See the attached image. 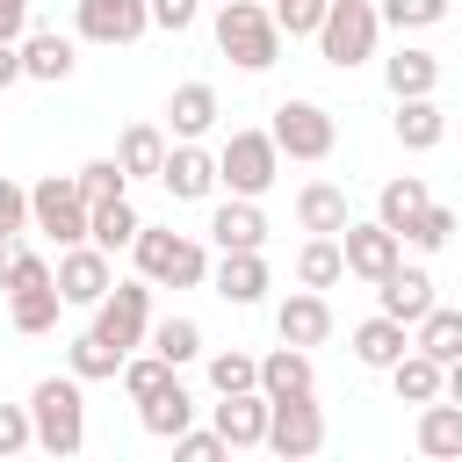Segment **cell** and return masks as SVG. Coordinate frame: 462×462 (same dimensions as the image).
<instances>
[{
	"label": "cell",
	"instance_id": "6",
	"mask_svg": "<svg viewBox=\"0 0 462 462\" xmlns=\"http://www.w3.org/2000/svg\"><path fill=\"white\" fill-rule=\"evenodd\" d=\"M29 224H36L43 238H58V245H79L87 224H94V202L79 195L72 173H43V180L29 188Z\"/></svg>",
	"mask_w": 462,
	"mask_h": 462
},
{
	"label": "cell",
	"instance_id": "5",
	"mask_svg": "<svg viewBox=\"0 0 462 462\" xmlns=\"http://www.w3.org/2000/svg\"><path fill=\"white\" fill-rule=\"evenodd\" d=\"M375 36H383V7H368V0H332V7H325V29H318V58L339 65V72H354L361 58H375Z\"/></svg>",
	"mask_w": 462,
	"mask_h": 462
},
{
	"label": "cell",
	"instance_id": "30",
	"mask_svg": "<svg viewBox=\"0 0 462 462\" xmlns=\"http://www.w3.org/2000/svg\"><path fill=\"white\" fill-rule=\"evenodd\" d=\"M390 383H397V397L404 404H433V397H448V361H433V354H404L397 368H390Z\"/></svg>",
	"mask_w": 462,
	"mask_h": 462
},
{
	"label": "cell",
	"instance_id": "17",
	"mask_svg": "<svg viewBox=\"0 0 462 462\" xmlns=\"http://www.w3.org/2000/svg\"><path fill=\"white\" fill-rule=\"evenodd\" d=\"M267 411H274L267 390H231V397L217 404V433H224L231 448H267Z\"/></svg>",
	"mask_w": 462,
	"mask_h": 462
},
{
	"label": "cell",
	"instance_id": "50",
	"mask_svg": "<svg viewBox=\"0 0 462 462\" xmlns=\"http://www.w3.org/2000/svg\"><path fill=\"white\" fill-rule=\"evenodd\" d=\"M448 397H455V404H462V354H455V361H448Z\"/></svg>",
	"mask_w": 462,
	"mask_h": 462
},
{
	"label": "cell",
	"instance_id": "31",
	"mask_svg": "<svg viewBox=\"0 0 462 462\" xmlns=\"http://www.w3.org/2000/svg\"><path fill=\"white\" fill-rule=\"evenodd\" d=\"M383 79H390L397 101H404V94H433V87H440V58L419 51V43H404L397 58H383Z\"/></svg>",
	"mask_w": 462,
	"mask_h": 462
},
{
	"label": "cell",
	"instance_id": "8",
	"mask_svg": "<svg viewBox=\"0 0 462 462\" xmlns=\"http://www.w3.org/2000/svg\"><path fill=\"white\" fill-rule=\"evenodd\" d=\"M267 130H274V144H282L289 159H332V144H339V130H332V108H325V101H282Z\"/></svg>",
	"mask_w": 462,
	"mask_h": 462
},
{
	"label": "cell",
	"instance_id": "15",
	"mask_svg": "<svg viewBox=\"0 0 462 462\" xmlns=\"http://www.w3.org/2000/svg\"><path fill=\"white\" fill-rule=\"evenodd\" d=\"M375 303H383V310H390L397 325H419V318L433 310V274H426V267H404V260H397V267H390V274L375 282Z\"/></svg>",
	"mask_w": 462,
	"mask_h": 462
},
{
	"label": "cell",
	"instance_id": "12",
	"mask_svg": "<svg viewBox=\"0 0 462 462\" xmlns=\"http://www.w3.org/2000/svg\"><path fill=\"white\" fill-rule=\"evenodd\" d=\"M339 245H346V274H361V282H383V274L404 260V238H397L383 217H375V224H346Z\"/></svg>",
	"mask_w": 462,
	"mask_h": 462
},
{
	"label": "cell",
	"instance_id": "45",
	"mask_svg": "<svg viewBox=\"0 0 462 462\" xmlns=\"http://www.w3.org/2000/svg\"><path fill=\"white\" fill-rule=\"evenodd\" d=\"M0 231H29V188H14L0 173Z\"/></svg>",
	"mask_w": 462,
	"mask_h": 462
},
{
	"label": "cell",
	"instance_id": "37",
	"mask_svg": "<svg viewBox=\"0 0 462 462\" xmlns=\"http://www.w3.org/2000/svg\"><path fill=\"white\" fill-rule=\"evenodd\" d=\"M209 390H217V397H231V390H260V361L238 354V346H231V354H209Z\"/></svg>",
	"mask_w": 462,
	"mask_h": 462
},
{
	"label": "cell",
	"instance_id": "14",
	"mask_svg": "<svg viewBox=\"0 0 462 462\" xmlns=\"http://www.w3.org/2000/svg\"><path fill=\"white\" fill-rule=\"evenodd\" d=\"M209 238H217V253H260V245H267V217H260V202H253V195L217 202V209H209Z\"/></svg>",
	"mask_w": 462,
	"mask_h": 462
},
{
	"label": "cell",
	"instance_id": "43",
	"mask_svg": "<svg viewBox=\"0 0 462 462\" xmlns=\"http://www.w3.org/2000/svg\"><path fill=\"white\" fill-rule=\"evenodd\" d=\"M173 455H180V462H224V455H231V440H224L217 426H209V433H195V426H188V433H173Z\"/></svg>",
	"mask_w": 462,
	"mask_h": 462
},
{
	"label": "cell",
	"instance_id": "7",
	"mask_svg": "<svg viewBox=\"0 0 462 462\" xmlns=\"http://www.w3.org/2000/svg\"><path fill=\"white\" fill-rule=\"evenodd\" d=\"M94 332L108 339V346H144L152 339V282L137 274V282H116L101 303H94Z\"/></svg>",
	"mask_w": 462,
	"mask_h": 462
},
{
	"label": "cell",
	"instance_id": "47",
	"mask_svg": "<svg viewBox=\"0 0 462 462\" xmlns=\"http://www.w3.org/2000/svg\"><path fill=\"white\" fill-rule=\"evenodd\" d=\"M29 36V0H0V43H22Z\"/></svg>",
	"mask_w": 462,
	"mask_h": 462
},
{
	"label": "cell",
	"instance_id": "1",
	"mask_svg": "<svg viewBox=\"0 0 462 462\" xmlns=\"http://www.w3.org/2000/svg\"><path fill=\"white\" fill-rule=\"evenodd\" d=\"M29 419H36V448L43 455H79L87 448V397H79V375H43L29 390Z\"/></svg>",
	"mask_w": 462,
	"mask_h": 462
},
{
	"label": "cell",
	"instance_id": "4",
	"mask_svg": "<svg viewBox=\"0 0 462 462\" xmlns=\"http://www.w3.org/2000/svg\"><path fill=\"white\" fill-rule=\"evenodd\" d=\"M217 173H224L231 195H253V202H260V195L282 180V144H274V130H231L224 152H217Z\"/></svg>",
	"mask_w": 462,
	"mask_h": 462
},
{
	"label": "cell",
	"instance_id": "39",
	"mask_svg": "<svg viewBox=\"0 0 462 462\" xmlns=\"http://www.w3.org/2000/svg\"><path fill=\"white\" fill-rule=\"evenodd\" d=\"M173 383V361L166 354H137V361H123V390H130V404H144L152 390H166Z\"/></svg>",
	"mask_w": 462,
	"mask_h": 462
},
{
	"label": "cell",
	"instance_id": "36",
	"mask_svg": "<svg viewBox=\"0 0 462 462\" xmlns=\"http://www.w3.org/2000/svg\"><path fill=\"white\" fill-rule=\"evenodd\" d=\"M152 354H166L173 368H188V361L202 354V325H195V318H159V325H152Z\"/></svg>",
	"mask_w": 462,
	"mask_h": 462
},
{
	"label": "cell",
	"instance_id": "11",
	"mask_svg": "<svg viewBox=\"0 0 462 462\" xmlns=\"http://www.w3.org/2000/svg\"><path fill=\"white\" fill-rule=\"evenodd\" d=\"M58 289H65V303H79V310H94L108 289H116V267H108V253L94 245V238H79V245H65L58 253Z\"/></svg>",
	"mask_w": 462,
	"mask_h": 462
},
{
	"label": "cell",
	"instance_id": "16",
	"mask_svg": "<svg viewBox=\"0 0 462 462\" xmlns=\"http://www.w3.org/2000/svg\"><path fill=\"white\" fill-rule=\"evenodd\" d=\"M274 332H282L289 346H325V339H332V303H325V289H296V296L274 310Z\"/></svg>",
	"mask_w": 462,
	"mask_h": 462
},
{
	"label": "cell",
	"instance_id": "38",
	"mask_svg": "<svg viewBox=\"0 0 462 462\" xmlns=\"http://www.w3.org/2000/svg\"><path fill=\"white\" fill-rule=\"evenodd\" d=\"M72 180H79V195H87V202H116V195L130 188V173H123V159H87V166H79Z\"/></svg>",
	"mask_w": 462,
	"mask_h": 462
},
{
	"label": "cell",
	"instance_id": "48",
	"mask_svg": "<svg viewBox=\"0 0 462 462\" xmlns=\"http://www.w3.org/2000/svg\"><path fill=\"white\" fill-rule=\"evenodd\" d=\"M14 267H22V245H14V231H0V289L14 282Z\"/></svg>",
	"mask_w": 462,
	"mask_h": 462
},
{
	"label": "cell",
	"instance_id": "40",
	"mask_svg": "<svg viewBox=\"0 0 462 462\" xmlns=\"http://www.w3.org/2000/svg\"><path fill=\"white\" fill-rule=\"evenodd\" d=\"M325 7L332 0H274V22H282V36H318L325 29Z\"/></svg>",
	"mask_w": 462,
	"mask_h": 462
},
{
	"label": "cell",
	"instance_id": "22",
	"mask_svg": "<svg viewBox=\"0 0 462 462\" xmlns=\"http://www.w3.org/2000/svg\"><path fill=\"white\" fill-rule=\"evenodd\" d=\"M440 137H448V108L433 94H404L397 101V144L404 152H433Z\"/></svg>",
	"mask_w": 462,
	"mask_h": 462
},
{
	"label": "cell",
	"instance_id": "24",
	"mask_svg": "<svg viewBox=\"0 0 462 462\" xmlns=\"http://www.w3.org/2000/svg\"><path fill=\"white\" fill-rule=\"evenodd\" d=\"M426 209H433V195H426V180H419V173H397V180H383V195H375V217H383L397 238H404Z\"/></svg>",
	"mask_w": 462,
	"mask_h": 462
},
{
	"label": "cell",
	"instance_id": "18",
	"mask_svg": "<svg viewBox=\"0 0 462 462\" xmlns=\"http://www.w3.org/2000/svg\"><path fill=\"white\" fill-rule=\"evenodd\" d=\"M404 354H411V325H397L390 310H375V318L354 325V361L361 368H397Z\"/></svg>",
	"mask_w": 462,
	"mask_h": 462
},
{
	"label": "cell",
	"instance_id": "27",
	"mask_svg": "<svg viewBox=\"0 0 462 462\" xmlns=\"http://www.w3.org/2000/svg\"><path fill=\"white\" fill-rule=\"evenodd\" d=\"M166 152H173V144H166V130H159V123H130V130L116 137V159H123V173H130V180H144V173L159 180Z\"/></svg>",
	"mask_w": 462,
	"mask_h": 462
},
{
	"label": "cell",
	"instance_id": "41",
	"mask_svg": "<svg viewBox=\"0 0 462 462\" xmlns=\"http://www.w3.org/2000/svg\"><path fill=\"white\" fill-rule=\"evenodd\" d=\"M448 14V0H383V22L390 29H433Z\"/></svg>",
	"mask_w": 462,
	"mask_h": 462
},
{
	"label": "cell",
	"instance_id": "42",
	"mask_svg": "<svg viewBox=\"0 0 462 462\" xmlns=\"http://www.w3.org/2000/svg\"><path fill=\"white\" fill-rule=\"evenodd\" d=\"M448 231H455V209H440V202H433V209H426V217L404 231V245H419V253H440V245H448Z\"/></svg>",
	"mask_w": 462,
	"mask_h": 462
},
{
	"label": "cell",
	"instance_id": "32",
	"mask_svg": "<svg viewBox=\"0 0 462 462\" xmlns=\"http://www.w3.org/2000/svg\"><path fill=\"white\" fill-rule=\"evenodd\" d=\"M123 361H130V354H123V346H108V339H101L94 325H87V332H79V339L65 346V368H72L79 383H101V375H123Z\"/></svg>",
	"mask_w": 462,
	"mask_h": 462
},
{
	"label": "cell",
	"instance_id": "13",
	"mask_svg": "<svg viewBox=\"0 0 462 462\" xmlns=\"http://www.w3.org/2000/svg\"><path fill=\"white\" fill-rule=\"evenodd\" d=\"M159 180H166V195L173 202H202L224 173H217V152H202L195 137H180L173 152H166V166H159Z\"/></svg>",
	"mask_w": 462,
	"mask_h": 462
},
{
	"label": "cell",
	"instance_id": "21",
	"mask_svg": "<svg viewBox=\"0 0 462 462\" xmlns=\"http://www.w3.org/2000/svg\"><path fill=\"white\" fill-rule=\"evenodd\" d=\"M260 390L267 397H310L318 390V368H310V346H274L267 361H260Z\"/></svg>",
	"mask_w": 462,
	"mask_h": 462
},
{
	"label": "cell",
	"instance_id": "20",
	"mask_svg": "<svg viewBox=\"0 0 462 462\" xmlns=\"http://www.w3.org/2000/svg\"><path fill=\"white\" fill-rule=\"evenodd\" d=\"M209 289H217L224 303H238V310L260 303V296H267V260H260V253H224V260L209 267Z\"/></svg>",
	"mask_w": 462,
	"mask_h": 462
},
{
	"label": "cell",
	"instance_id": "28",
	"mask_svg": "<svg viewBox=\"0 0 462 462\" xmlns=\"http://www.w3.org/2000/svg\"><path fill=\"white\" fill-rule=\"evenodd\" d=\"M296 224L303 231H325V238H339L354 217H346V188H332V180H310L303 195H296Z\"/></svg>",
	"mask_w": 462,
	"mask_h": 462
},
{
	"label": "cell",
	"instance_id": "29",
	"mask_svg": "<svg viewBox=\"0 0 462 462\" xmlns=\"http://www.w3.org/2000/svg\"><path fill=\"white\" fill-rule=\"evenodd\" d=\"M58 303H65L58 282H22V289H7V318H14V332H51V325H58Z\"/></svg>",
	"mask_w": 462,
	"mask_h": 462
},
{
	"label": "cell",
	"instance_id": "49",
	"mask_svg": "<svg viewBox=\"0 0 462 462\" xmlns=\"http://www.w3.org/2000/svg\"><path fill=\"white\" fill-rule=\"evenodd\" d=\"M14 79H29L22 72V43H0V87H14Z\"/></svg>",
	"mask_w": 462,
	"mask_h": 462
},
{
	"label": "cell",
	"instance_id": "10",
	"mask_svg": "<svg viewBox=\"0 0 462 462\" xmlns=\"http://www.w3.org/2000/svg\"><path fill=\"white\" fill-rule=\"evenodd\" d=\"M72 22L87 43H137L152 29V0H72Z\"/></svg>",
	"mask_w": 462,
	"mask_h": 462
},
{
	"label": "cell",
	"instance_id": "3",
	"mask_svg": "<svg viewBox=\"0 0 462 462\" xmlns=\"http://www.w3.org/2000/svg\"><path fill=\"white\" fill-rule=\"evenodd\" d=\"M130 253H137V274H144L152 289H202V282H209V253H202V238H188V231L144 224Z\"/></svg>",
	"mask_w": 462,
	"mask_h": 462
},
{
	"label": "cell",
	"instance_id": "19",
	"mask_svg": "<svg viewBox=\"0 0 462 462\" xmlns=\"http://www.w3.org/2000/svg\"><path fill=\"white\" fill-rule=\"evenodd\" d=\"M411 440H419V455H433V462H462V404L448 397H433V404H419V426H411Z\"/></svg>",
	"mask_w": 462,
	"mask_h": 462
},
{
	"label": "cell",
	"instance_id": "44",
	"mask_svg": "<svg viewBox=\"0 0 462 462\" xmlns=\"http://www.w3.org/2000/svg\"><path fill=\"white\" fill-rule=\"evenodd\" d=\"M22 448H36V419L29 404H0V455H22Z\"/></svg>",
	"mask_w": 462,
	"mask_h": 462
},
{
	"label": "cell",
	"instance_id": "23",
	"mask_svg": "<svg viewBox=\"0 0 462 462\" xmlns=\"http://www.w3.org/2000/svg\"><path fill=\"white\" fill-rule=\"evenodd\" d=\"M72 65H79L72 58V36H58V29H29L22 36V72L29 79H51L58 87V79H72Z\"/></svg>",
	"mask_w": 462,
	"mask_h": 462
},
{
	"label": "cell",
	"instance_id": "25",
	"mask_svg": "<svg viewBox=\"0 0 462 462\" xmlns=\"http://www.w3.org/2000/svg\"><path fill=\"white\" fill-rule=\"evenodd\" d=\"M137 419H144V433H152V440H173V433H188V426H195V397H188V390H180V375H173L166 390H152V397L137 404Z\"/></svg>",
	"mask_w": 462,
	"mask_h": 462
},
{
	"label": "cell",
	"instance_id": "46",
	"mask_svg": "<svg viewBox=\"0 0 462 462\" xmlns=\"http://www.w3.org/2000/svg\"><path fill=\"white\" fill-rule=\"evenodd\" d=\"M195 14H202V0H152V29H173L180 36Z\"/></svg>",
	"mask_w": 462,
	"mask_h": 462
},
{
	"label": "cell",
	"instance_id": "34",
	"mask_svg": "<svg viewBox=\"0 0 462 462\" xmlns=\"http://www.w3.org/2000/svg\"><path fill=\"white\" fill-rule=\"evenodd\" d=\"M339 274H346V245L325 238V231H310V245L296 253V282H303V289H332Z\"/></svg>",
	"mask_w": 462,
	"mask_h": 462
},
{
	"label": "cell",
	"instance_id": "35",
	"mask_svg": "<svg viewBox=\"0 0 462 462\" xmlns=\"http://www.w3.org/2000/svg\"><path fill=\"white\" fill-rule=\"evenodd\" d=\"M411 346L433 354V361H455V354H462V310H440V303H433V310L411 325Z\"/></svg>",
	"mask_w": 462,
	"mask_h": 462
},
{
	"label": "cell",
	"instance_id": "9",
	"mask_svg": "<svg viewBox=\"0 0 462 462\" xmlns=\"http://www.w3.org/2000/svg\"><path fill=\"white\" fill-rule=\"evenodd\" d=\"M267 448H274L282 462L318 455V448H325V411H318V397H274V411H267Z\"/></svg>",
	"mask_w": 462,
	"mask_h": 462
},
{
	"label": "cell",
	"instance_id": "2",
	"mask_svg": "<svg viewBox=\"0 0 462 462\" xmlns=\"http://www.w3.org/2000/svg\"><path fill=\"white\" fill-rule=\"evenodd\" d=\"M217 51H224L238 72H267V65L282 58V22H274V7H260V0H224V7H217Z\"/></svg>",
	"mask_w": 462,
	"mask_h": 462
},
{
	"label": "cell",
	"instance_id": "33",
	"mask_svg": "<svg viewBox=\"0 0 462 462\" xmlns=\"http://www.w3.org/2000/svg\"><path fill=\"white\" fill-rule=\"evenodd\" d=\"M137 231H144V217L130 209V195H116V202H94V224H87V238H94L101 253H116V245H137Z\"/></svg>",
	"mask_w": 462,
	"mask_h": 462
},
{
	"label": "cell",
	"instance_id": "26",
	"mask_svg": "<svg viewBox=\"0 0 462 462\" xmlns=\"http://www.w3.org/2000/svg\"><path fill=\"white\" fill-rule=\"evenodd\" d=\"M209 123H217V87H209V79L173 87V101H166V130H173V137H202Z\"/></svg>",
	"mask_w": 462,
	"mask_h": 462
}]
</instances>
